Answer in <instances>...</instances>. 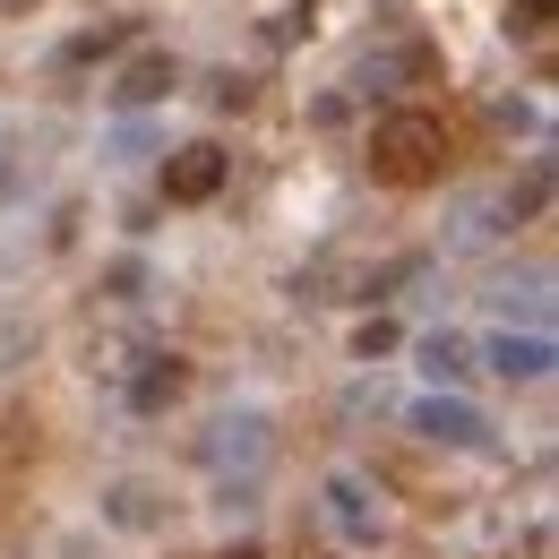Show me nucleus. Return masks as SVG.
Wrapping results in <instances>:
<instances>
[{
  "label": "nucleus",
  "mask_w": 559,
  "mask_h": 559,
  "mask_svg": "<svg viewBox=\"0 0 559 559\" xmlns=\"http://www.w3.org/2000/svg\"><path fill=\"white\" fill-rule=\"evenodd\" d=\"M224 190V146H173V164H164V199L173 207H199V199H215Z\"/></svg>",
  "instance_id": "423d86ee"
},
{
  "label": "nucleus",
  "mask_w": 559,
  "mask_h": 559,
  "mask_svg": "<svg viewBox=\"0 0 559 559\" xmlns=\"http://www.w3.org/2000/svg\"><path fill=\"white\" fill-rule=\"evenodd\" d=\"M414 430H421V439H439V448H490V439H499L474 396H439V388L414 405Z\"/></svg>",
  "instance_id": "20e7f679"
},
{
  "label": "nucleus",
  "mask_w": 559,
  "mask_h": 559,
  "mask_svg": "<svg viewBox=\"0 0 559 559\" xmlns=\"http://www.w3.org/2000/svg\"><path fill=\"white\" fill-rule=\"evenodd\" d=\"M224 559H259V551H250V543H241V551H224Z\"/></svg>",
  "instance_id": "2eb2a0df"
},
{
  "label": "nucleus",
  "mask_w": 559,
  "mask_h": 559,
  "mask_svg": "<svg viewBox=\"0 0 559 559\" xmlns=\"http://www.w3.org/2000/svg\"><path fill=\"white\" fill-rule=\"evenodd\" d=\"M490 301H499V319H516V310H525V328H543V319H551V276H525V284H490Z\"/></svg>",
  "instance_id": "f8f14e48"
},
{
  "label": "nucleus",
  "mask_w": 559,
  "mask_h": 559,
  "mask_svg": "<svg viewBox=\"0 0 559 559\" xmlns=\"http://www.w3.org/2000/svg\"><path fill=\"white\" fill-rule=\"evenodd\" d=\"M439 164H448V121H439V112L396 104V112L370 121V173H379L388 190H421V181H439Z\"/></svg>",
  "instance_id": "f257e3e1"
},
{
  "label": "nucleus",
  "mask_w": 559,
  "mask_h": 559,
  "mask_svg": "<svg viewBox=\"0 0 559 559\" xmlns=\"http://www.w3.org/2000/svg\"><path fill=\"white\" fill-rule=\"evenodd\" d=\"M164 95H173V52H139L130 70L112 78V104H130V112H139V104H164Z\"/></svg>",
  "instance_id": "0eeeda50"
},
{
  "label": "nucleus",
  "mask_w": 559,
  "mask_h": 559,
  "mask_svg": "<svg viewBox=\"0 0 559 559\" xmlns=\"http://www.w3.org/2000/svg\"><path fill=\"white\" fill-rule=\"evenodd\" d=\"M319 516H328L345 543H361V551L388 534V508H379V490L361 483V474H328V483H319Z\"/></svg>",
  "instance_id": "7ed1b4c3"
},
{
  "label": "nucleus",
  "mask_w": 559,
  "mask_h": 559,
  "mask_svg": "<svg viewBox=\"0 0 559 559\" xmlns=\"http://www.w3.org/2000/svg\"><path fill=\"white\" fill-rule=\"evenodd\" d=\"M0 9H26V0H0Z\"/></svg>",
  "instance_id": "dca6fc26"
},
{
  "label": "nucleus",
  "mask_w": 559,
  "mask_h": 559,
  "mask_svg": "<svg viewBox=\"0 0 559 559\" xmlns=\"http://www.w3.org/2000/svg\"><path fill=\"white\" fill-rule=\"evenodd\" d=\"M551 26V0H508V35H543Z\"/></svg>",
  "instance_id": "ddd939ff"
},
{
  "label": "nucleus",
  "mask_w": 559,
  "mask_h": 559,
  "mask_svg": "<svg viewBox=\"0 0 559 559\" xmlns=\"http://www.w3.org/2000/svg\"><path fill=\"white\" fill-rule=\"evenodd\" d=\"M173 396H181V361H173V353H155L139 379H130V405H139V414H164Z\"/></svg>",
  "instance_id": "9b49d317"
},
{
  "label": "nucleus",
  "mask_w": 559,
  "mask_h": 559,
  "mask_svg": "<svg viewBox=\"0 0 559 559\" xmlns=\"http://www.w3.org/2000/svg\"><path fill=\"white\" fill-rule=\"evenodd\" d=\"M353 353H361V361H379V353H396V328H388V319H370V328L353 336Z\"/></svg>",
  "instance_id": "4468645a"
},
{
  "label": "nucleus",
  "mask_w": 559,
  "mask_h": 559,
  "mask_svg": "<svg viewBox=\"0 0 559 559\" xmlns=\"http://www.w3.org/2000/svg\"><path fill=\"white\" fill-rule=\"evenodd\" d=\"M421 370H430V388H439V396H456V388L474 379V345L439 328V336H421Z\"/></svg>",
  "instance_id": "6e6552de"
},
{
  "label": "nucleus",
  "mask_w": 559,
  "mask_h": 559,
  "mask_svg": "<svg viewBox=\"0 0 559 559\" xmlns=\"http://www.w3.org/2000/svg\"><path fill=\"white\" fill-rule=\"evenodd\" d=\"M483 361L499 370V379H525V388H534V379H551L559 345H551V328H499V336L483 345Z\"/></svg>",
  "instance_id": "39448f33"
},
{
  "label": "nucleus",
  "mask_w": 559,
  "mask_h": 559,
  "mask_svg": "<svg viewBox=\"0 0 559 559\" xmlns=\"http://www.w3.org/2000/svg\"><path fill=\"white\" fill-rule=\"evenodd\" d=\"M267 456H276V421L259 414V405H241V414H224L207 430V465L224 474V483H259Z\"/></svg>",
  "instance_id": "f03ea898"
},
{
  "label": "nucleus",
  "mask_w": 559,
  "mask_h": 559,
  "mask_svg": "<svg viewBox=\"0 0 559 559\" xmlns=\"http://www.w3.org/2000/svg\"><path fill=\"white\" fill-rule=\"evenodd\" d=\"M104 516L130 525V534H155V525H164V499H155L146 483H112V490H104Z\"/></svg>",
  "instance_id": "9d476101"
},
{
  "label": "nucleus",
  "mask_w": 559,
  "mask_h": 559,
  "mask_svg": "<svg viewBox=\"0 0 559 559\" xmlns=\"http://www.w3.org/2000/svg\"><path fill=\"white\" fill-rule=\"evenodd\" d=\"M490 215H516V190H508V199H465L456 224H448V250H483V241H499V224H490Z\"/></svg>",
  "instance_id": "1a4fd4ad"
}]
</instances>
